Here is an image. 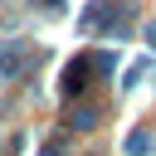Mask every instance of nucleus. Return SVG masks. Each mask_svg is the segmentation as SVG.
Wrapping results in <instances>:
<instances>
[{
    "mask_svg": "<svg viewBox=\"0 0 156 156\" xmlns=\"http://www.w3.org/2000/svg\"><path fill=\"white\" fill-rule=\"evenodd\" d=\"M44 156H58V146H49V151H44Z\"/></svg>",
    "mask_w": 156,
    "mask_h": 156,
    "instance_id": "nucleus-3",
    "label": "nucleus"
},
{
    "mask_svg": "<svg viewBox=\"0 0 156 156\" xmlns=\"http://www.w3.org/2000/svg\"><path fill=\"white\" fill-rule=\"evenodd\" d=\"M20 63H24V49H20V44H15V49H5V54H0V78H10Z\"/></svg>",
    "mask_w": 156,
    "mask_h": 156,
    "instance_id": "nucleus-1",
    "label": "nucleus"
},
{
    "mask_svg": "<svg viewBox=\"0 0 156 156\" xmlns=\"http://www.w3.org/2000/svg\"><path fill=\"white\" fill-rule=\"evenodd\" d=\"M146 146H151V136H146V132H132V136H127V151H132V156H136V151H146Z\"/></svg>",
    "mask_w": 156,
    "mask_h": 156,
    "instance_id": "nucleus-2",
    "label": "nucleus"
}]
</instances>
